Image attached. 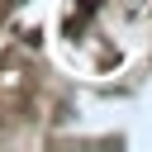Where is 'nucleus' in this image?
Returning <instances> with one entry per match:
<instances>
[{"mask_svg":"<svg viewBox=\"0 0 152 152\" xmlns=\"http://www.w3.org/2000/svg\"><path fill=\"white\" fill-rule=\"evenodd\" d=\"M14 5H19V0H14Z\"/></svg>","mask_w":152,"mask_h":152,"instance_id":"nucleus-1","label":"nucleus"}]
</instances>
